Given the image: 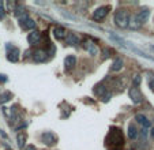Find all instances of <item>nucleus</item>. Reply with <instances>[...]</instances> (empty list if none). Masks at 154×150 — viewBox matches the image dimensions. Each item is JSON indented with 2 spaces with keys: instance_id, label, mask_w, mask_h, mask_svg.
I'll list each match as a JSON object with an SVG mask.
<instances>
[{
  "instance_id": "obj_1",
  "label": "nucleus",
  "mask_w": 154,
  "mask_h": 150,
  "mask_svg": "<svg viewBox=\"0 0 154 150\" xmlns=\"http://www.w3.org/2000/svg\"><path fill=\"white\" fill-rule=\"evenodd\" d=\"M106 142H108V143H111L112 146H115V147L123 146L124 139H123L122 131H120L119 128H116V127H112L111 128V133L108 134V136H106Z\"/></svg>"
},
{
  "instance_id": "obj_2",
  "label": "nucleus",
  "mask_w": 154,
  "mask_h": 150,
  "mask_svg": "<svg viewBox=\"0 0 154 150\" xmlns=\"http://www.w3.org/2000/svg\"><path fill=\"white\" fill-rule=\"evenodd\" d=\"M115 22L119 27H127L128 22H130V15L125 10H119V11L115 14Z\"/></svg>"
},
{
  "instance_id": "obj_3",
  "label": "nucleus",
  "mask_w": 154,
  "mask_h": 150,
  "mask_svg": "<svg viewBox=\"0 0 154 150\" xmlns=\"http://www.w3.org/2000/svg\"><path fill=\"white\" fill-rule=\"evenodd\" d=\"M7 59H8L10 61H12V63H15V61L19 60V49L15 48V46H7Z\"/></svg>"
},
{
  "instance_id": "obj_4",
  "label": "nucleus",
  "mask_w": 154,
  "mask_h": 150,
  "mask_svg": "<svg viewBox=\"0 0 154 150\" xmlns=\"http://www.w3.org/2000/svg\"><path fill=\"white\" fill-rule=\"evenodd\" d=\"M109 10H111V7H109V6L100 7V8H97L96 11H94L93 18H94V19H96V20H101V19H104V18L108 15V12H109Z\"/></svg>"
},
{
  "instance_id": "obj_5",
  "label": "nucleus",
  "mask_w": 154,
  "mask_h": 150,
  "mask_svg": "<svg viewBox=\"0 0 154 150\" xmlns=\"http://www.w3.org/2000/svg\"><path fill=\"white\" fill-rule=\"evenodd\" d=\"M128 94H130V98L132 100V102H134V104H140V102H142L143 97H142V94H140V92L135 86L131 87L130 92H128Z\"/></svg>"
},
{
  "instance_id": "obj_6",
  "label": "nucleus",
  "mask_w": 154,
  "mask_h": 150,
  "mask_svg": "<svg viewBox=\"0 0 154 150\" xmlns=\"http://www.w3.org/2000/svg\"><path fill=\"white\" fill-rule=\"evenodd\" d=\"M41 141H42L44 145H47V146H53L57 139H56V136L52 133H44V134H41Z\"/></svg>"
},
{
  "instance_id": "obj_7",
  "label": "nucleus",
  "mask_w": 154,
  "mask_h": 150,
  "mask_svg": "<svg viewBox=\"0 0 154 150\" xmlns=\"http://www.w3.org/2000/svg\"><path fill=\"white\" fill-rule=\"evenodd\" d=\"M19 25L20 27L23 30H32L35 27V22L33 19H30V18H25V19H20L19 20Z\"/></svg>"
},
{
  "instance_id": "obj_8",
  "label": "nucleus",
  "mask_w": 154,
  "mask_h": 150,
  "mask_svg": "<svg viewBox=\"0 0 154 150\" xmlns=\"http://www.w3.org/2000/svg\"><path fill=\"white\" fill-rule=\"evenodd\" d=\"M135 17H137L138 22H139L140 25H143V23H145V22H147L149 17H150V11H149L147 8H145V10H140V11L138 12V15H135Z\"/></svg>"
},
{
  "instance_id": "obj_9",
  "label": "nucleus",
  "mask_w": 154,
  "mask_h": 150,
  "mask_svg": "<svg viewBox=\"0 0 154 150\" xmlns=\"http://www.w3.org/2000/svg\"><path fill=\"white\" fill-rule=\"evenodd\" d=\"M27 41H29V44H32V45H35V44H38L41 41V33L37 32V30L32 32L29 36H27Z\"/></svg>"
},
{
  "instance_id": "obj_10",
  "label": "nucleus",
  "mask_w": 154,
  "mask_h": 150,
  "mask_svg": "<svg viewBox=\"0 0 154 150\" xmlns=\"http://www.w3.org/2000/svg\"><path fill=\"white\" fill-rule=\"evenodd\" d=\"M33 59H34V61H37V63H42V61H45V59H47V52L42 51V49H38V51H35V52L33 53Z\"/></svg>"
},
{
  "instance_id": "obj_11",
  "label": "nucleus",
  "mask_w": 154,
  "mask_h": 150,
  "mask_svg": "<svg viewBox=\"0 0 154 150\" xmlns=\"http://www.w3.org/2000/svg\"><path fill=\"white\" fill-rule=\"evenodd\" d=\"M64 66H66V68H67V70L74 68V67L76 66V58L74 55L67 56V58L64 59Z\"/></svg>"
},
{
  "instance_id": "obj_12",
  "label": "nucleus",
  "mask_w": 154,
  "mask_h": 150,
  "mask_svg": "<svg viewBox=\"0 0 154 150\" xmlns=\"http://www.w3.org/2000/svg\"><path fill=\"white\" fill-rule=\"evenodd\" d=\"M83 46H85V49H86V51H89V53H90V55H93V56L97 55V52H98L97 46L94 45L91 41H85V42H83Z\"/></svg>"
},
{
  "instance_id": "obj_13",
  "label": "nucleus",
  "mask_w": 154,
  "mask_h": 150,
  "mask_svg": "<svg viewBox=\"0 0 154 150\" xmlns=\"http://www.w3.org/2000/svg\"><path fill=\"white\" fill-rule=\"evenodd\" d=\"M53 36H55L56 40H63L66 37V29L61 26H57L53 29Z\"/></svg>"
},
{
  "instance_id": "obj_14",
  "label": "nucleus",
  "mask_w": 154,
  "mask_h": 150,
  "mask_svg": "<svg viewBox=\"0 0 154 150\" xmlns=\"http://www.w3.org/2000/svg\"><path fill=\"white\" fill-rule=\"evenodd\" d=\"M135 120L138 121V123H140L145 128H147V127H150V121L147 120V117H146L145 115H142V113H138L137 116H135Z\"/></svg>"
},
{
  "instance_id": "obj_15",
  "label": "nucleus",
  "mask_w": 154,
  "mask_h": 150,
  "mask_svg": "<svg viewBox=\"0 0 154 150\" xmlns=\"http://www.w3.org/2000/svg\"><path fill=\"white\" fill-rule=\"evenodd\" d=\"M66 42L71 46H75L79 44V38H78V36H75L74 33H70V34L67 36V38H66Z\"/></svg>"
},
{
  "instance_id": "obj_16",
  "label": "nucleus",
  "mask_w": 154,
  "mask_h": 150,
  "mask_svg": "<svg viewBox=\"0 0 154 150\" xmlns=\"http://www.w3.org/2000/svg\"><path fill=\"white\" fill-rule=\"evenodd\" d=\"M128 136H130V139H137L138 130L134 124H130V126H128Z\"/></svg>"
},
{
  "instance_id": "obj_17",
  "label": "nucleus",
  "mask_w": 154,
  "mask_h": 150,
  "mask_svg": "<svg viewBox=\"0 0 154 150\" xmlns=\"http://www.w3.org/2000/svg\"><path fill=\"white\" fill-rule=\"evenodd\" d=\"M17 141H18V147L22 150L25 146V143H26V134H18Z\"/></svg>"
},
{
  "instance_id": "obj_18",
  "label": "nucleus",
  "mask_w": 154,
  "mask_h": 150,
  "mask_svg": "<svg viewBox=\"0 0 154 150\" xmlns=\"http://www.w3.org/2000/svg\"><path fill=\"white\" fill-rule=\"evenodd\" d=\"M123 66H124V63H123L122 59H116L112 64V71H120L123 68Z\"/></svg>"
},
{
  "instance_id": "obj_19",
  "label": "nucleus",
  "mask_w": 154,
  "mask_h": 150,
  "mask_svg": "<svg viewBox=\"0 0 154 150\" xmlns=\"http://www.w3.org/2000/svg\"><path fill=\"white\" fill-rule=\"evenodd\" d=\"M128 26L131 27V29H139L142 25H140L139 22H138V19H137V17H132L130 19V22H128Z\"/></svg>"
},
{
  "instance_id": "obj_20",
  "label": "nucleus",
  "mask_w": 154,
  "mask_h": 150,
  "mask_svg": "<svg viewBox=\"0 0 154 150\" xmlns=\"http://www.w3.org/2000/svg\"><path fill=\"white\" fill-rule=\"evenodd\" d=\"M11 98H12V93L11 92H4L3 94L0 95V101L3 102V104H6V102H8Z\"/></svg>"
},
{
  "instance_id": "obj_21",
  "label": "nucleus",
  "mask_w": 154,
  "mask_h": 150,
  "mask_svg": "<svg viewBox=\"0 0 154 150\" xmlns=\"http://www.w3.org/2000/svg\"><path fill=\"white\" fill-rule=\"evenodd\" d=\"M94 92H96V94L97 95H100V97H104L105 94H106V89H105L104 86H97V89L94 90Z\"/></svg>"
},
{
  "instance_id": "obj_22",
  "label": "nucleus",
  "mask_w": 154,
  "mask_h": 150,
  "mask_svg": "<svg viewBox=\"0 0 154 150\" xmlns=\"http://www.w3.org/2000/svg\"><path fill=\"white\" fill-rule=\"evenodd\" d=\"M111 56V49H104L102 51V59H108Z\"/></svg>"
},
{
  "instance_id": "obj_23",
  "label": "nucleus",
  "mask_w": 154,
  "mask_h": 150,
  "mask_svg": "<svg viewBox=\"0 0 154 150\" xmlns=\"http://www.w3.org/2000/svg\"><path fill=\"white\" fill-rule=\"evenodd\" d=\"M111 38H112V40H115V41H117V42H120V45H124L122 38H119L116 34H113V33H111Z\"/></svg>"
},
{
  "instance_id": "obj_24",
  "label": "nucleus",
  "mask_w": 154,
  "mask_h": 150,
  "mask_svg": "<svg viewBox=\"0 0 154 150\" xmlns=\"http://www.w3.org/2000/svg\"><path fill=\"white\" fill-rule=\"evenodd\" d=\"M4 15H6V10L3 7V2H0V19L4 18Z\"/></svg>"
},
{
  "instance_id": "obj_25",
  "label": "nucleus",
  "mask_w": 154,
  "mask_h": 150,
  "mask_svg": "<svg viewBox=\"0 0 154 150\" xmlns=\"http://www.w3.org/2000/svg\"><path fill=\"white\" fill-rule=\"evenodd\" d=\"M139 83H140V75H135L134 77V85L135 86H138Z\"/></svg>"
},
{
  "instance_id": "obj_26",
  "label": "nucleus",
  "mask_w": 154,
  "mask_h": 150,
  "mask_svg": "<svg viewBox=\"0 0 154 150\" xmlns=\"http://www.w3.org/2000/svg\"><path fill=\"white\" fill-rule=\"evenodd\" d=\"M23 150H35V146H33V145H29V146H26Z\"/></svg>"
},
{
  "instance_id": "obj_27",
  "label": "nucleus",
  "mask_w": 154,
  "mask_h": 150,
  "mask_svg": "<svg viewBox=\"0 0 154 150\" xmlns=\"http://www.w3.org/2000/svg\"><path fill=\"white\" fill-rule=\"evenodd\" d=\"M0 81H7V78H6V75H0Z\"/></svg>"
},
{
  "instance_id": "obj_28",
  "label": "nucleus",
  "mask_w": 154,
  "mask_h": 150,
  "mask_svg": "<svg viewBox=\"0 0 154 150\" xmlns=\"http://www.w3.org/2000/svg\"><path fill=\"white\" fill-rule=\"evenodd\" d=\"M151 136H153V138H154V128H153V130H151Z\"/></svg>"
},
{
  "instance_id": "obj_29",
  "label": "nucleus",
  "mask_w": 154,
  "mask_h": 150,
  "mask_svg": "<svg viewBox=\"0 0 154 150\" xmlns=\"http://www.w3.org/2000/svg\"><path fill=\"white\" fill-rule=\"evenodd\" d=\"M151 49H153V51H154V46H151Z\"/></svg>"
}]
</instances>
